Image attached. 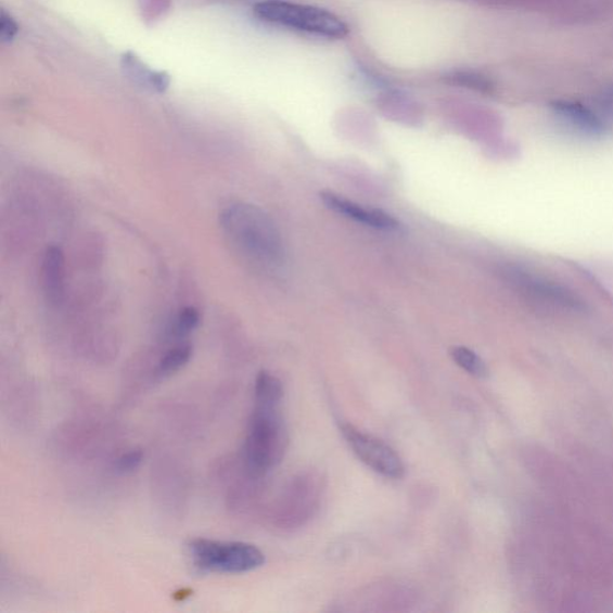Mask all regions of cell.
I'll list each match as a JSON object with an SVG mask.
<instances>
[{"mask_svg":"<svg viewBox=\"0 0 613 613\" xmlns=\"http://www.w3.org/2000/svg\"><path fill=\"white\" fill-rule=\"evenodd\" d=\"M450 356H452L454 361L469 374L480 379L489 376L487 363H485L476 353L467 348V346H455V348L450 350Z\"/></svg>","mask_w":613,"mask_h":613,"instance_id":"obj_14","label":"cell"},{"mask_svg":"<svg viewBox=\"0 0 613 613\" xmlns=\"http://www.w3.org/2000/svg\"><path fill=\"white\" fill-rule=\"evenodd\" d=\"M598 114L601 118L613 119V88L603 92L598 98Z\"/></svg>","mask_w":613,"mask_h":613,"instance_id":"obj_17","label":"cell"},{"mask_svg":"<svg viewBox=\"0 0 613 613\" xmlns=\"http://www.w3.org/2000/svg\"><path fill=\"white\" fill-rule=\"evenodd\" d=\"M288 444L281 405L256 403L244 444L245 464L253 476H264L279 465Z\"/></svg>","mask_w":613,"mask_h":613,"instance_id":"obj_2","label":"cell"},{"mask_svg":"<svg viewBox=\"0 0 613 613\" xmlns=\"http://www.w3.org/2000/svg\"><path fill=\"white\" fill-rule=\"evenodd\" d=\"M554 115L577 133L587 137H600L605 133L606 123L598 112L584 103L561 100L552 103Z\"/></svg>","mask_w":613,"mask_h":613,"instance_id":"obj_8","label":"cell"},{"mask_svg":"<svg viewBox=\"0 0 613 613\" xmlns=\"http://www.w3.org/2000/svg\"><path fill=\"white\" fill-rule=\"evenodd\" d=\"M192 593L193 592L191 591V589L183 588L180 589V591L175 595V599L177 601H184L187 600V598L191 597Z\"/></svg>","mask_w":613,"mask_h":613,"instance_id":"obj_18","label":"cell"},{"mask_svg":"<svg viewBox=\"0 0 613 613\" xmlns=\"http://www.w3.org/2000/svg\"><path fill=\"white\" fill-rule=\"evenodd\" d=\"M192 356V344L189 342H179L175 346H171V348L159 358L155 375L159 379L175 375L191 361Z\"/></svg>","mask_w":613,"mask_h":613,"instance_id":"obj_11","label":"cell"},{"mask_svg":"<svg viewBox=\"0 0 613 613\" xmlns=\"http://www.w3.org/2000/svg\"><path fill=\"white\" fill-rule=\"evenodd\" d=\"M124 73L138 86L155 92H165L170 86V76L165 72H154L132 52L122 56Z\"/></svg>","mask_w":613,"mask_h":613,"instance_id":"obj_9","label":"cell"},{"mask_svg":"<svg viewBox=\"0 0 613 613\" xmlns=\"http://www.w3.org/2000/svg\"><path fill=\"white\" fill-rule=\"evenodd\" d=\"M188 548L194 569L205 574L248 573L265 563L263 551L248 542L196 538Z\"/></svg>","mask_w":613,"mask_h":613,"instance_id":"obj_4","label":"cell"},{"mask_svg":"<svg viewBox=\"0 0 613 613\" xmlns=\"http://www.w3.org/2000/svg\"><path fill=\"white\" fill-rule=\"evenodd\" d=\"M64 254L60 247L51 246L46 250L41 276L44 293L56 303L64 293Z\"/></svg>","mask_w":613,"mask_h":613,"instance_id":"obj_10","label":"cell"},{"mask_svg":"<svg viewBox=\"0 0 613 613\" xmlns=\"http://www.w3.org/2000/svg\"><path fill=\"white\" fill-rule=\"evenodd\" d=\"M143 457L141 449H132L130 452L120 456L117 461H115V471L122 474L132 473L142 465Z\"/></svg>","mask_w":613,"mask_h":613,"instance_id":"obj_15","label":"cell"},{"mask_svg":"<svg viewBox=\"0 0 613 613\" xmlns=\"http://www.w3.org/2000/svg\"><path fill=\"white\" fill-rule=\"evenodd\" d=\"M320 199L332 212L354 219L358 224L387 231L397 230L400 227L397 219L389 214L379 209H367L337 193L323 191L320 193Z\"/></svg>","mask_w":613,"mask_h":613,"instance_id":"obj_7","label":"cell"},{"mask_svg":"<svg viewBox=\"0 0 613 613\" xmlns=\"http://www.w3.org/2000/svg\"><path fill=\"white\" fill-rule=\"evenodd\" d=\"M253 14L268 25L322 39L341 40L350 31L348 25L331 11L288 0H264L254 5Z\"/></svg>","mask_w":613,"mask_h":613,"instance_id":"obj_3","label":"cell"},{"mask_svg":"<svg viewBox=\"0 0 613 613\" xmlns=\"http://www.w3.org/2000/svg\"><path fill=\"white\" fill-rule=\"evenodd\" d=\"M342 434L354 454L367 467L387 478L399 480L404 476V462L396 450L387 444L373 435L358 431L352 424H343Z\"/></svg>","mask_w":613,"mask_h":613,"instance_id":"obj_5","label":"cell"},{"mask_svg":"<svg viewBox=\"0 0 613 613\" xmlns=\"http://www.w3.org/2000/svg\"><path fill=\"white\" fill-rule=\"evenodd\" d=\"M18 30L17 22L13 16L9 15L5 10H2V15H0V40H2L3 43L13 41Z\"/></svg>","mask_w":613,"mask_h":613,"instance_id":"obj_16","label":"cell"},{"mask_svg":"<svg viewBox=\"0 0 613 613\" xmlns=\"http://www.w3.org/2000/svg\"><path fill=\"white\" fill-rule=\"evenodd\" d=\"M229 244L242 258L265 269L279 268L285 257L284 244L273 219L260 207L230 204L219 215Z\"/></svg>","mask_w":613,"mask_h":613,"instance_id":"obj_1","label":"cell"},{"mask_svg":"<svg viewBox=\"0 0 613 613\" xmlns=\"http://www.w3.org/2000/svg\"><path fill=\"white\" fill-rule=\"evenodd\" d=\"M503 274L507 281L519 289V291H522L531 297L541 299L544 303L574 310L583 309L584 307L583 301L573 294V292L569 291V289L541 279V277L532 274L524 269L509 266V268L503 271Z\"/></svg>","mask_w":613,"mask_h":613,"instance_id":"obj_6","label":"cell"},{"mask_svg":"<svg viewBox=\"0 0 613 613\" xmlns=\"http://www.w3.org/2000/svg\"><path fill=\"white\" fill-rule=\"evenodd\" d=\"M284 396L283 385L279 378L269 372H260L254 385V401L258 404L281 405Z\"/></svg>","mask_w":613,"mask_h":613,"instance_id":"obj_12","label":"cell"},{"mask_svg":"<svg viewBox=\"0 0 613 613\" xmlns=\"http://www.w3.org/2000/svg\"><path fill=\"white\" fill-rule=\"evenodd\" d=\"M201 323L200 310L194 307H184L173 319L168 329V337L176 341H182L199 329Z\"/></svg>","mask_w":613,"mask_h":613,"instance_id":"obj_13","label":"cell"}]
</instances>
